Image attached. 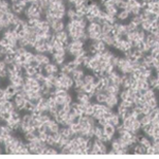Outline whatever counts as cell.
I'll return each instance as SVG.
<instances>
[{
	"label": "cell",
	"mask_w": 159,
	"mask_h": 159,
	"mask_svg": "<svg viewBox=\"0 0 159 159\" xmlns=\"http://www.w3.org/2000/svg\"><path fill=\"white\" fill-rule=\"evenodd\" d=\"M119 103H120L119 94H107V99H106L105 104L108 106V107L115 108V107H117V106L119 105Z\"/></svg>",
	"instance_id": "6da1fadb"
},
{
	"label": "cell",
	"mask_w": 159,
	"mask_h": 159,
	"mask_svg": "<svg viewBox=\"0 0 159 159\" xmlns=\"http://www.w3.org/2000/svg\"><path fill=\"white\" fill-rule=\"evenodd\" d=\"M66 29V23L63 19H55L54 23H51V30L54 33L60 32V31H63Z\"/></svg>",
	"instance_id": "7a4b0ae2"
},
{
	"label": "cell",
	"mask_w": 159,
	"mask_h": 159,
	"mask_svg": "<svg viewBox=\"0 0 159 159\" xmlns=\"http://www.w3.org/2000/svg\"><path fill=\"white\" fill-rule=\"evenodd\" d=\"M70 76H72V78H73L74 81H78V80H83L84 76H85V70H84L83 68H81V67H78V68H76V70L71 72Z\"/></svg>",
	"instance_id": "3957f363"
},
{
	"label": "cell",
	"mask_w": 159,
	"mask_h": 159,
	"mask_svg": "<svg viewBox=\"0 0 159 159\" xmlns=\"http://www.w3.org/2000/svg\"><path fill=\"white\" fill-rule=\"evenodd\" d=\"M90 43L96 47L98 52H104L107 49V46L103 41H90Z\"/></svg>",
	"instance_id": "277c9868"
},
{
	"label": "cell",
	"mask_w": 159,
	"mask_h": 159,
	"mask_svg": "<svg viewBox=\"0 0 159 159\" xmlns=\"http://www.w3.org/2000/svg\"><path fill=\"white\" fill-rule=\"evenodd\" d=\"M129 17H131V13L127 12L126 10L119 11L118 15H117V19H118L119 21H121V23H123V21H126Z\"/></svg>",
	"instance_id": "5b68a950"
},
{
	"label": "cell",
	"mask_w": 159,
	"mask_h": 159,
	"mask_svg": "<svg viewBox=\"0 0 159 159\" xmlns=\"http://www.w3.org/2000/svg\"><path fill=\"white\" fill-rule=\"evenodd\" d=\"M121 122H122V119H121V117L118 115V113H115V114L108 119V123L111 124V125H114V126H116V127L118 126Z\"/></svg>",
	"instance_id": "8992f818"
},
{
	"label": "cell",
	"mask_w": 159,
	"mask_h": 159,
	"mask_svg": "<svg viewBox=\"0 0 159 159\" xmlns=\"http://www.w3.org/2000/svg\"><path fill=\"white\" fill-rule=\"evenodd\" d=\"M51 58H52V63L56 64L58 66H62L65 64V61H66V56H61V55H57V54H53L51 55Z\"/></svg>",
	"instance_id": "52a82bcc"
},
{
	"label": "cell",
	"mask_w": 159,
	"mask_h": 159,
	"mask_svg": "<svg viewBox=\"0 0 159 159\" xmlns=\"http://www.w3.org/2000/svg\"><path fill=\"white\" fill-rule=\"evenodd\" d=\"M103 129H104V133L106 135H109V136H115L117 134V129H116V126L114 125H111V124H106L105 126H103Z\"/></svg>",
	"instance_id": "ba28073f"
},
{
	"label": "cell",
	"mask_w": 159,
	"mask_h": 159,
	"mask_svg": "<svg viewBox=\"0 0 159 159\" xmlns=\"http://www.w3.org/2000/svg\"><path fill=\"white\" fill-rule=\"evenodd\" d=\"M106 99H107V94H106L104 90L101 91V92H98V94L94 96V101L98 102V103L105 104Z\"/></svg>",
	"instance_id": "9c48e42d"
},
{
	"label": "cell",
	"mask_w": 159,
	"mask_h": 159,
	"mask_svg": "<svg viewBox=\"0 0 159 159\" xmlns=\"http://www.w3.org/2000/svg\"><path fill=\"white\" fill-rule=\"evenodd\" d=\"M133 154H147V147L141 143H137L133 147Z\"/></svg>",
	"instance_id": "30bf717a"
},
{
	"label": "cell",
	"mask_w": 159,
	"mask_h": 159,
	"mask_svg": "<svg viewBox=\"0 0 159 159\" xmlns=\"http://www.w3.org/2000/svg\"><path fill=\"white\" fill-rule=\"evenodd\" d=\"M11 9H12V12L13 13H15L16 15H23V12H25V9L21 8L20 5L18 4L17 2H13L12 5H11Z\"/></svg>",
	"instance_id": "8fae6325"
},
{
	"label": "cell",
	"mask_w": 159,
	"mask_h": 159,
	"mask_svg": "<svg viewBox=\"0 0 159 159\" xmlns=\"http://www.w3.org/2000/svg\"><path fill=\"white\" fill-rule=\"evenodd\" d=\"M104 11L110 16H117L119 13V8L117 5H114V7H105Z\"/></svg>",
	"instance_id": "7c38bea8"
},
{
	"label": "cell",
	"mask_w": 159,
	"mask_h": 159,
	"mask_svg": "<svg viewBox=\"0 0 159 159\" xmlns=\"http://www.w3.org/2000/svg\"><path fill=\"white\" fill-rule=\"evenodd\" d=\"M102 41L106 44V46H108V47H113V45H114V43H115L114 37H113L111 34H103Z\"/></svg>",
	"instance_id": "4fadbf2b"
},
{
	"label": "cell",
	"mask_w": 159,
	"mask_h": 159,
	"mask_svg": "<svg viewBox=\"0 0 159 159\" xmlns=\"http://www.w3.org/2000/svg\"><path fill=\"white\" fill-rule=\"evenodd\" d=\"M156 97H157L156 90H154L153 88H150L149 90L145 91V92H144V94H143V98H144V100H145V101H149V100L156 98Z\"/></svg>",
	"instance_id": "5bb4252c"
},
{
	"label": "cell",
	"mask_w": 159,
	"mask_h": 159,
	"mask_svg": "<svg viewBox=\"0 0 159 159\" xmlns=\"http://www.w3.org/2000/svg\"><path fill=\"white\" fill-rule=\"evenodd\" d=\"M83 80L85 84H94V83H96L97 78L94 76V73H85Z\"/></svg>",
	"instance_id": "9a60e30c"
},
{
	"label": "cell",
	"mask_w": 159,
	"mask_h": 159,
	"mask_svg": "<svg viewBox=\"0 0 159 159\" xmlns=\"http://www.w3.org/2000/svg\"><path fill=\"white\" fill-rule=\"evenodd\" d=\"M115 55V53L113 51L108 50V49H106L104 52H102V61H106V62H109L111 60V57ZM101 61V62H102Z\"/></svg>",
	"instance_id": "2e32d148"
},
{
	"label": "cell",
	"mask_w": 159,
	"mask_h": 159,
	"mask_svg": "<svg viewBox=\"0 0 159 159\" xmlns=\"http://www.w3.org/2000/svg\"><path fill=\"white\" fill-rule=\"evenodd\" d=\"M113 29H114V25H110V23H107L102 25V33L103 34H111Z\"/></svg>",
	"instance_id": "e0dca14e"
},
{
	"label": "cell",
	"mask_w": 159,
	"mask_h": 159,
	"mask_svg": "<svg viewBox=\"0 0 159 159\" xmlns=\"http://www.w3.org/2000/svg\"><path fill=\"white\" fill-rule=\"evenodd\" d=\"M103 134H104L103 126H101V125H99V124L97 123L96 125H94V138L100 139Z\"/></svg>",
	"instance_id": "ac0fdd59"
},
{
	"label": "cell",
	"mask_w": 159,
	"mask_h": 159,
	"mask_svg": "<svg viewBox=\"0 0 159 159\" xmlns=\"http://www.w3.org/2000/svg\"><path fill=\"white\" fill-rule=\"evenodd\" d=\"M39 28H41V31H44V32H49V31H52L51 30V25L48 23L47 20H41V25H38Z\"/></svg>",
	"instance_id": "d6986e66"
},
{
	"label": "cell",
	"mask_w": 159,
	"mask_h": 159,
	"mask_svg": "<svg viewBox=\"0 0 159 159\" xmlns=\"http://www.w3.org/2000/svg\"><path fill=\"white\" fill-rule=\"evenodd\" d=\"M126 27H127V31H129V33L136 32V31H138L139 29H140V27L137 25H135L133 21H129V23H126Z\"/></svg>",
	"instance_id": "ffe728a7"
},
{
	"label": "cell",
	"mask_w": 159,
	"mask_h": 159,
	"mask_svg": "<svg viewBox=\"0 0 159 159\" xmlns=\"http://www.w3.org/2000/svg\"><path fill=\"white\" fill-rule=\"evenodd\" d=\"M13 133V129L9 126L8 124H2L1 125V135H10Z\"/></svg>",
	"instance_id": "44dd1931"
},
{
	"label": "cell",
	"mask_w": 159,
	"mask_h": 159,
	"mask_svg": "<svg viewBox=\"0 0 159 159\" xmlns=\"http://www.w3.org/2000/svg\"><path fill=\"white\" fill-rule=\"evenodd\" d=\"M35 107H36V105H34L30 100H27L25 105V111H27V113H31V111L35 108Z\"/></svg>",
	"instance_id": "7402d4cb"
},
{
	"label": "cell",
	"mask_w": 159,
	"mask_h": 159,
	"mask_svg": "<svg viewBox=\"0 0 159 159\" xmlns=\"http://www.w3.org/2000/svg\"><path fill=\"white\" fill-rule=\"evenodd\" d=\"M147 103L149 104L150 106H151L152 108L154 109V108H156V107H158V105H159V99L156 97V98L151 99V100H149V101H147Z\"/></svg>",
	"instance_id": "603a6c76"
},
{
	"label": "cell",
	"mask_w": 159,
	"mask_h": 159,
	"mask_svg": "<svg viewBox=\"0 0 159 159\" xmlns=\"http://www.w3.org/2000/svg\"><path fill=\"white\" fill-rule=\"evenodd\" d=\"M32 119H33V116L31 115V113H27V114L23 115V118H21V122H23V123L30 124L31 121H32Z\"/></svg>",
	"instance_id": "cb8c5ba5"
},
{
	"label": "cell",
	"mask_w": 159,
	"mask_h": 159,
	"mask_svg": "<svg viewBox=\"0 0 159 159\" xmlns=\"http://www.w3.org/2000/svg\"><path fill=\"white\" fill-rule=\"evenodd\" d=\"M151 21L150 20H144L142 21L141 25H140V28L142 29V30H144L145 32H150V30H151Z\"/></svg>",
	"instance_id": "d4e9b609"
},
{
	"label": "cell",
	"mask_w": 159,
	"mask_h": 159,
	"mask_svg": "<svg viewBox=\"0 0 159 159\" xmlns=\"http://www.w3.org/2000/svg\"><path fill=\"white\" fill-rule=\"evenodd\" d=\"M5 91L8 92V94H14V96H16V87L15 85H13V84H9L7 87H5Z\"/></svg>",
	"instance_id": "484cf974"
},
{
	"label": "cell",
	"mask_w": 159,
	"mask_h": 159,
	"mask_svg": "<svg viewBox=\"0 0 159 159\" xmlns=\"http://www.w3.org/2000/svg\"><path fill=\"white\" fill-rule=\"evenodd\" d=\"M141 107H142V114L143 115H150L151 114V111L153 110V108H152L151 106H150L147 102H145Z\"/></svg>",
	"instance_id": "4316f807"
},
{
	"label": "cell",
	"mask_w": 159,
	"mask_h": 159,
	"mask_svg": "<svg viewBox=\"0 0 159 159\" xmlns=\"http://www.w3.org/2000/svg\"><path fill=\"white\" fill-rule=\"evenodd\" d=\"M139 120H140V122H141L142 125H144V124H149L152 122V119L150 118L149 115H142L141 118L139 119Z\"/></svg>",
	"instance_id": "83f0119b"
},
{
	"label": "cell",
	"mask_w": 159,
	"mask_h": 159,
	"mask_svg": "<svg viewBox=\"0 0 159 159\" xmlns=\"http://www.w3.org/2000/svg\"><path fill=\"white\" fill-rule=\"evenodd\" d=\"M94 113V103H91L89 106H87L85 109V115L86 116H92Z\"/></svg>",
	"instance_id": "f1b7e54d"
},
{
	"label": "cell",
	"mask_w": 159,
	"mask_h": 159,
	"mask_svg": "<svg viewBox=\"0 0 159 159\" xmlns=\"http://www.w3.org/2000/svg\"><path fill=\"white\" fill-rule=\"evenodd\" d=\"M131 21H133L135 25H139V27H140V25H141V23H142V19H141V17H140V15L131 16Z\"/></svg>",
	"instance_id": "f546056e"
},
{
	"label": "cell",
	"mask_w": 159,
	"mask_h": 159,
	"mask_svg": "<svg viewBox=\"0 0 159 159\" xmlns=\"http://www.w3.org/2000/svg\"><path fill=\"white\" fill-rule=\"evenodd\" d=\"M43 114H44L43 111H41L39 108H37V107H35V108L31 111V115L33 116V118H39Z\"/></svg>",
	"instance_id": "4dcf8cb0"
},
{
	"label": "cell",
	"mask_w": 159,
	"mask_h": 159,
	"mask_svg": "<svg viewBox=\"0 0 159 159\" xmlns=\"http://www.w3.org/2000/svg\"><path fill=\"white\" fill-rule=\"evenodd\" d=\"M129 91H127V89H122L121 91H120V94H119V98H120V100H127L129 99Z\"/></svg>",
	"instance_id": "1f68e13d"
},
{
	"label": "cell",
	"mask_w": 159,
	"mask_h": 159,
	"mask_svg": "<svg viewBox=\"0 0 159 159\" xmlns=\"http://www.w3.org/2000/svg\"><path fill=\"white\" fill-rule=\"evenodd\" d=\"M11 111H8V110H5V111H2L1 113V121L4 122L5 120H8V119L11 118Z\"/></svg>",
	"instance_id": "d6a6232c"
},
{
	"label": "cell",
	"mask_w": 159,
	"mask_h": 159,
	"mask_svg": "<svg viewBox=\"0 0 159 159\" xmlns=\"http://www.w3.org/2000/svg\"><path fill=\"white\" fill-rule=\"evenodd\" d=\"M55 100H56V104L60 106H63L65 104V97H62V96H56L55 97Z\"/></svg>",
	"instance_id": "836d02e7"
},
{
	"label": "cell",
	"mask_w": 159,
	"mask_h": 159,
	"mask_svg": "<svg viewBox=\"0 0 159 159\" xmlns=\"http://www.w3.org/2000/svg\"><path fill=\"white\" fill-rule=\"evenodd\" d=\"M97 123H98L99 125H101V126H105L106 124H108V119L102 117V118H100L98 121H97Z\"/></svg>",
	"instance_id": "e575fe53"
},
{
	"label": "cell",
	"mask_w": 159,
	"mask_h": 159,
	"mask_svg": "<svg viewBox=\"0 0 159 159\" xmlns=\"http://www.w3.org/2000/svg\"><path fill=\"white\" fill-rule=\"evenodd\" d=\"M85 18L87 19L88 23H94V21H97V17L94 15H92V14H90V13H88V14L85 16Z\"/></svg>",
	"instance_id": "d590c367"
},
{
	"label": "cell",
	"mask_w": 159,
	"mask_h": 159,
	"mask_svg": "<svg viewBox=\"0 0 159 159\" xmlns=\"http://www.w3.org/2000/svg\"><path fill=\"white\" fill-rule=\"evenodd\" d=\"M127 1H124V0H121V1H119L118 4H117V7H118L119 9H121V10H125L127 7Z\"/></svg>",
	"instance_id": "8d00e7d4"
},
{
	"label": "cell",
	"mask_w": 159,
	"mask_h": 159,
	"mask_svg": "<svg viewBox=\"0 0 159 159\" xmlns=\"http://www.w3.org/2000/svg\"><path fill=\"white\" fill-rule=\"evenodd\" d=\"M72 102H73V97L71 96L70 94H68L65 97V104H69V105H71Z\"/></svg>",
	"instance_id": "74e56055"
},
{
	"label": "cell",
	"mask_w": 159,
	"mask_h": 159,
	"mask_svg": "<svg viewBox=\"0 0 159 159\" xmlns=\"http://www.w3.org/2000/svg\"><path fill=\"white\" fill-rule=\"evenodd\" d=\"M12 3H10L8 0H1V3H0V8H11Z\"/></svg>",
	"instance_id": "f35d334b"
},
{
	"label": "cell",
	"mask_w": 159,
	"mask_h": 159,
	"mask_svg": "<svg viewBox=\"0 0 159 159\" xmlns=\"http://www.w3.org/2000/svg\"><path fill=\"white\" fill-rule=\"evenodd\" d=\"M0 45L1 47H4V48H8L9 47V39L5 37H2L1 38V41H0Z\"/></svg>",
	"instance_id": "ab89813d"
},
{
	"label": "cell",
	"mask_w": 159,
	"mask_h": 159,
	"mask_svg": "<svg viewBox=\"0 0 159 159\" xmlns=\"http://www.w3.org/2000/svg\"><path fill=\"white\" fill-rule=\"evenodd\" d=\"M147 154H149V155H155V147H153V145L147 147Z\"/></svg>",
	"instance_id": "60d3db41"
},
{
	"label": "cell",
	"mask_w": 159,
	"mask_h": 159,
	"mask_svg": "<svg viewBox=\"0 0 159 159\" xmlns=\"http://www.w3.org/2000/svg\"><path fill=\"white\" fill-rule=\"evenodd\" d=\"M155 70V73H159V66H157V67H155L154 68Z\"/></svg>",
	"instance_id": "b9f144b4"
},
{
	"label": "cell",
	"mask_w": 159,
	"mask_h": 159,
	"mask_svg": "<svg viewBox=\"0 0 159 159\" xmlns=\"http://www.w3.org/2000/svg\"><path fill=\"white\" fill-rule=\"evenodd\" d=\"M37 1H38V0H31V3H32V2H37Z\"/></svg>",
	"instance_id": "7bdbcfd3"
},
{
	"label": "cell",
	"mask_w": 159,
	"mask_h": 159,
	"mask_svg": "<svg viewBox=\"0 0 159 159\" xmlns=\"http://www.w3.org/2000/svg\"><path fill=\"white\" fill-rule=\"evenodd\" d=\"M10 1H11V2H16V1H18V0H10Z\"/></svg>",
	"instance_id": "ee69618b"
}]
</instances>
